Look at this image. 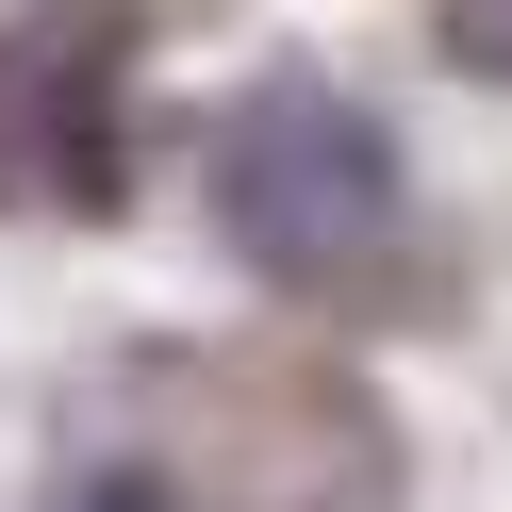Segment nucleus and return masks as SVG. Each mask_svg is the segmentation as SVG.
<instances>
[{
	"mask_svg": "<svg viewBox=\"0 0 512 512\" xmlns=\"http://www.w3.org/2000/svg\"><path fill=\"white\" fill-rule=\"evenodd\" d=\"M199 182H215V232H232L265 281H298V298L380 281V265H397V232H413L397 133H380L347 83H314V67L248 83V100L215 116V166H199Z\"/></svg>",
	"mask_w": 512,
	"mask_h": 512,
	"instance_id": "obj_1",
	"label": "nucleus"
},
{
	"mask_svg": "<svg viewBox=\"0 0 512 512\" xmlns=\"http://www.w3.org/2000/svg\"><path fill=\"white\" fill-rule=\"evenodd\" d=\"M430 17H446V50H463L479 83H512V0H430Z\"/></svg>",
	"mask_w": 512,
	"mask_h": 512,
	"instance_id": "obj_2",
	"label": "nucleus"
}]
</instances>
